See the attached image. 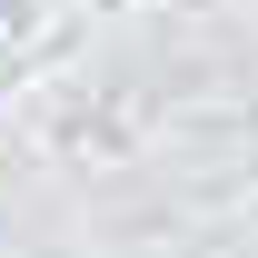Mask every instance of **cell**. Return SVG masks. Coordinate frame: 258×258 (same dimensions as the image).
Instances as JSON below:
<instances>
[{
  "label": "cell",
  "mask_w": 258,
  "mask_h": 258,
  "mask_svg": "<svg viewBox=\"0 0 258 258\" xmlns=\"http://www.w3.org/2000/svg\"><path fill=\"white\" fill-rule=\"evenodd\" d=\"M0 10H10V0H0Z\"/></svg>",
  "instance_id": "6da1fadb"
}]
</instances>
